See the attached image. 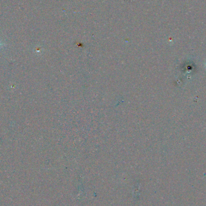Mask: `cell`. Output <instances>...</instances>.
<instances>
[{
	"label": "cell",
	"mask_w": 206,
	"mask_h": 206,
	"mask_svg": "<svg viewBox=\"0 0 206 206\" xmlns=\"http://www.w3.org/2000/svg\"><path fill=\"white\" fill-rule=\"evenodd\" d=\"M205 66H206V63H205Z\"/></svg>",
	"instance_id": "obj_2"
},
{
	"label": "cell",
	"mask_w": 206,
	"mask_h": 206,
	"mask_svg": "<svg viewBox=\"0 0 206 206\" xmlns=\"http://www.w3.org/2000/svg\"><path fill=\"white\" fill-rule=\"evenodd\" d=\"M1 43H0V46H1Z\"/></svg>",
	"instance_id": "obj_1"
}]
</instances>
